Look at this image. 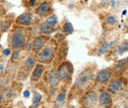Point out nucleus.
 <instances>
[{"label": "nucleus", "mask_w": 128, "mask_h": 108, "mask_svg": "<svg viewBox=\"0 0 128 108\" xmlns=\"http://www.w3.org/2000/svg\"><path fill=\"white\" fill-rule=\"evenodd\" d=\"M2 98H3V95H2V93H0V103H1V101H2Z\"/></svg>", "instance_id": "obj_29"}, {"label": "nucleus", "mask_w": 128, "mask_h": 108, "mask_svg": "<svg viewBox=\"0 0 128 108\" xmlns=\"http://www.w3.org/2000/svg\"><path fill=\"white\" fill-rule=\"evenodd\" d=\"M10 54H11V49H10V48H7V49L4 50V55L8 56V55H10Z\"/></svg>", "instance_id": "obj_26"}, {"label": "nucleus", "mask_w": 128, "mask_h": 108, "mask_svg": "<svg viewBox=\"0 0 128 108\" xmlns=\"http://www.w3.org/2000/svg\"><path fill=\"white\" fill-rule=\"evenodd\" d=\"M36 62V57H34V55H30V56L26 59V61H25V67H26L28 70H31L32 68L34 67Z\"/></svg>", "instance_id": "obj_15"}, {"label": "nucleus", "mask_w": 128, "mask_h": 108, "mask_svg": "<svg viewBox=\"0 0 128 108\" xmlns=\"http://www.w3.org/2000/svg\"><path fill=\"white\" fill-rule=\"evenodd\" d=\"M128 50V42L123 43L121 46L119 47V53H123L124 51H127Z\"/></svg>", "instance_id": "obj_22"}, {"label": "nucleus", "mask_w": 128, "mask_h": 108, "mask_svg": "<svg viewBox=\"0 0 128 108\" xmlns=\"http://www.w3.org/2000/svg\"><path fill=\"white\" fill-rule=\"evenodd\" d=\"M19 55H20V50H19V49H15V50L13 51V53H12V60H13V61L17 60V59L19 58Z\"/></svg>", "instance_id": "obj_20"}, {"label": "nucleus", "mask_w": 128, "mask_h": 108, "mask_svg": "<svg viewBox=\"0 0 128 108\" xmlns=\"http://www.w3.org/2000/svg\"><path fill=\"white\" fill-rule=\"evenodd\" d=\"M54 53H55L54 46L53 45H48L40 51V53L38 55V60L42 63H48L53 59Z\"/></svg>", "instance_id": "obj_3"}, {"label": "nucleus", "mask_w": 128, "mask_h": 108, "mask_svg": "<svg viewBox=\"0 0 128 108\" xmlns=\"http://www.w3.org/2000/svg\"><path fill=\"white\" fill-rule=\"evenodd\" d=\"M24 96H25V97H29V96H30V92H29V91H26V92L24 93Z\"/></svg>", "instance_id": "obj_27"}, {"label": "nucleus", "mask_w": 128, "mask_h": 108, "mask_svg": "<svg viewBox=\"0 0 128 108\" xmlns=\"http://www.w3.org/2000/svg\"><path fill=\"white\" fill-rule=\"evenodd\" d=\"M110 77H112V73L110 70H102L96 75V81L100 83H104V82H108Z\"/></svg>", "instance_id": "obj_9"}, {"label": "nucleus", "mask_w": 128, "mask_h": 108, "mask_svg": "<svg viewBox=\"0 0 128 108\" xmlns=\"http://www.w3.org/2000/svg\"><path fill=\"white\" fill-rule=\"evenodd\" d=\"M51 9V3L48 1H44L38 5V7L36 9V13L38 16H46Z\"/></svg>", "instance_id": "obj_7"}, {"label": "nucleus", "mask_w": 128, "mask_h": 108, "mask_svg": "<svg viewBox=\"0 0 128 108\" xmlns=\"http://www.w3.org/2000/svg\"><path fill=\"white\" fill-rule=\"evenodd\" d=\"M112 43H106V44H104V46L100 47V49L98 50V54H102V53H104V51H106V50L108 49V47H110V45H112Z\"/></svg>", "instance_id": "obj_21"}, {"label": "nucleus", "mask_w": 128, "mask_h": 108, "mask_svg": "<svg viewBox=\"0 0 128 108\" xmlns=\"http://www.w3.org/2000/svg\"><path fill=\"white\" fill-rule=\"evenodd\" d=\"M96 93L95 92H91L89 93L84 98V105L85 106H91L93 104H95V102L96 101Z\"/></svg>", "instance_id": "obj_10"}, {"label": "nucleus", "mask_w": 128, "mask_h": 108, "mask_svg": "<svg viewBox=\"0 0 128 108\" xmlns=\"http://www.w3.org/2000/svg\"><path fill=\"white\" fill-rule=\"evenodd\" d=\"M32 21V17L30 13H24L19 17H17L16 23L20 27H28L31 25Z\"/></svg>", "instance_id": "obj_4"}, {"label": "nucleus", "mask_w": 128, "mask_h": 108, "mask_svg": "<svg viewBox=\"0 0 128 108\" xmlns=\"http://www.w3.org/2000/svg\"><path fill=\"white\" fill-rule=\"evenodd\" d=\"M3 14V8L2 7H0V16Z\"/></svg>", "instance_id": "obj_28"}, {"label": "nucleus", "mask_w": 128, "mask_h": 108, "mask_svg": "<svg viewBox=\"0 0 128 108\" xmlns=\"http://www.w3.org/2000/svg\"><path fill=\"white\" fill-rule=\"evenodd\" d=\"M48 80V83H49L52 87L56 86V85L58 84V82H59V79H58V77H57V74H56V72H54V71L49 72Z\"/></svg>", "instance_id": "obj_13"}, {"label": "nucleus", "mask_w": 128, "mask_h": 108, "mask_svg": "<svg viewBox=\"0 0 128 108\" xmlns=\"http://www.w3.org/2000/svg\"><path fill=\"white\" fill-rule=\"evenodd\" d=\"M112 104V96L108 92H102L100 95V105L102 107H108Z\"/></svg>", "instance_id": "obj_8"}, {"label": "nucleus", "mask_w": 128, "mask_h": 108, "mask_svg": "<svg viewBox=\"0 0 128 108\" xmlns=\"http://www.w3.org/2000/svg\"><path fill=\"white\" fill-rule=\"evenodd\" d=\"M46 42V36H42V35L36 36V37L34 39V41H32V50H34V52L40 51V50L44 48Z\"/></svg>", "instance_id": "obj_5"}, {"label": "nucleus", "mask_w": 128, "mask_h": 108, "mask_svg": "<svg viewBox=\"0 0 128 108\" xmlns=\"http://www.w3.org/2000/svg\"><path fill=\"white\" fill-rule=\"evenodd\" d=\"M72 73H73V67H72V65L69 62H64V63H62L58 67V69L56 71L57 77H58L59 80H61V81L67 80L68 78H70L71 75H72Z\"/></svg>", "instance_id": "obj_2"}, {"label": "nucleus", "mask_w": 128, "mask_h": 108, "mask_svg": "<svg viewBox=\"0 0 128 108\" xmlns=\"http://www.w3.org/2000/svg\"><path fill=\"white\" fill-rule=\"evenodd\" d=\"M65 96H66V93H62L59 94V96L57 97V100L59 101V102H61V101H63L64 99H65Z\"/></svg>", "instance_id": "obj_24"}, {"label": "nucleus", "mask_w": 128, "mask_h": 108, "mask_svg": "<svg viewBox=\"0 0 128 108\" xmlns=\"http://www.w3.org/2000/svg\"><path fill=\"white\" fill-rule=\"evenodd\" d=\"M40 100H42V95H40V93H36L34 94V98H32V107H36V106H38V105L40 104Z\"/></svg>", "instance_id": "obj_19"}, {"label": "nucleus", "mask_w": 128, "mask_h": 108, "mask_svg": "<svg viewBox=\"0 0 128 108\" xmlns=\"http://www.w3.org/2000/svg\"><path fill=\"white\" fill-rule=\"evenodd\" d=\"M27 41H28L27 31L25 29H23L21 27L15 29L10 34L9 44L14 49H20V48L24 47L26 45Z\"/></svg>", "instance_id": "obj_1"}, {"label": "nucleus", "mask_w": 128, "mask_h": 108, "mask_svg": "<svg viewBox=\"0 0 128 108\" xmlns=\"http://www.w3.org/2000/svg\"><path fill=\"white\" fill-rule=\"evenodd\" d=\"M11 26V21L10 20H7V19H4L2 22H1V25H0V31H6Z\"/></svg>", "instance_id": "obj_17"}, {"label": "nucleus", "mask_w": 128, "mask_h": 108, "mask_svg": "<svg viewBox=\"0 0 128 108\" xmlns=\"http://www.w3.org/2000/svg\"><path fill=\"white\" fill-rule=\"evenodd\" d=\"M46 23L48 25H49V26H51V27H54V26L57 24V17L55 15L49 16L48 19H46Z\"/></svg>", "instance_id": "obj_18"}, {"label": "nucleus", "mask_w": 128, "mask_h": 108, "mask_svg": "<svg viewBox=\"0 0 128 108\" xmlns=\"http://www.w3.org/2000/svg\"><path fill=\"white\" fill-rule=\"evenodd\" d=\"M92 77H93L92 73H88V72L85 71L84 73H82L80 76L77 78L76 85L79 86V87H81V88H84L85 86L88 85V83L90 82V80L92 79Z\"/></svg>", "instance_id": "obj_6"}, {"label": "nucleus", "mask_w": 128, "mask_h": 108, "mask_svg": "<svg viewBox=\"0 0 128 108\" xmlns=\"http://www.w3.org/2000/svg\"><path fill=\"white\" fill-rule=\"evenodd\" d=\"M44 71V67L42 65H40V64L36 65V68H34V72H32V81H38L40 78L42 77Z\"/></svg>", "instance_id": "obj_11"}, {"label": "nucleus", "mask_w": 128, "mask_h": 108, "mask_svg": "<svg viewBox=\"0 0 128 108\" xmlns=\"http://www.w3.org/2000/svg\"><path fill=\"white\" fill-rule=\"evenodd\" d=\"M36 2V0H28V1H27V3H28V6H30V7H32V6H34Z\"/></svg>", "instance_id": "obj_25"}, {"label": "nucleus", "mask_w": 128, "mask_h": 108, "mask_svg": "<svg viewBox=\"0 0 128 108\" xmlns=\"http://www.w3.org/2000/svg\"><path fill=\"white\" fill-rule=\"evenodd\" d=\"M40 32H42L44 34H48H48H51V33L54 31L53 27H51V26L48 25L46 23L42 24L40 27Z\"/></svg>", "instance_id": "obj_14"}, {"label": "nucleus", "mask_w": 128, "mask_h": 108, "mask_svg": "<svg viewBox=\"0 0 128 108\" xmlns=\"http://www.w3.org/2000/svg\"><path fill=\"white\" fill-rule=\"evenodd\" d=\"M0 69H1V70H2V69H3V67H2V66H1V65H0Z\"/></svg>", "instance_id": "obj_30"}, {"label": "nucleus", "mask_w": 128, "mask_h": 108, "mask_svg": "<svg viewBox=\"0 0 128 108\" xmlns=\"http://www.w3.org/2000/svg\"><path fill=\"white\" fill-rule=\"evenodd\" d=\"M124 108H128V104H127V105H126V106H125Z\"/></svg>", "instance_id": "obj_31"}, {"label": "nucleus", "mask_w": 128, "mask_h": 108, "mask_svg": "<svg viewBox=\"0 0 128 108\" xmlns=\"http://www.w3.org/2000/svg\"><path fill=\"white\" fill-rule=\"evenodd\" d=\"M106 22H108V24H110V25H112V24H115V22H116V19L114 18V17H108V20H106Z\"/></svg>", "instance_id": "obj_23"}, {"label": "nucleus", "mask_w": 128, "mask_h": 108, "mask_svg": "<svg viewBox=\"0 0 128 108\" xmlns=\"http://www.w3.org/2000/svg\"><path fill=\"white\" fill-rule=\"evenodd\" d=\"M63 31L66 35L68 34H71L73 31H74V28H73V25L70 23V22H66L63 26Z\"/></svg>", "instance_id": "obj_16"}, {"label": "nucleus", "mask_w": 128, "mask_h": 108, "mask_svg": "<svg viewBox=\"0 0 128 108\" xmlns=\"http://www.w3.org/2000/svg\"><path fill=\"white\" fill-rule=\"evenodd\" d=\"M121 89H122V82L120 80H113L108 87V90L113 93L119 92Z\"/></svg>", "instance_id": "obj_12"}]
</instances>
